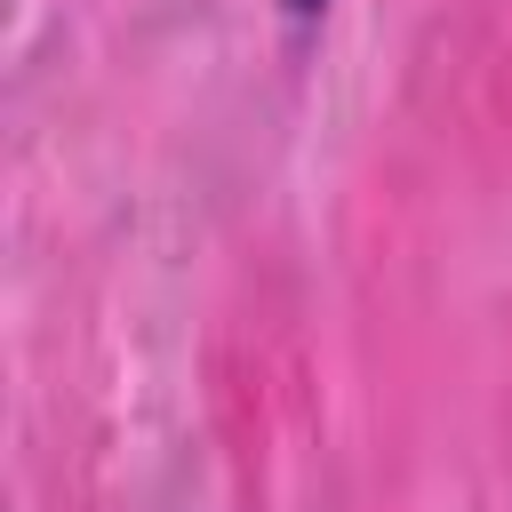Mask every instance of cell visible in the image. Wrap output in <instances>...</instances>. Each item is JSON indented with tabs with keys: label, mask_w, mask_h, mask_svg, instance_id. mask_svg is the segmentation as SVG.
Returning <instances> with one entry per match:
<instances>
[{
	"label": "cell",
	"mask_w": 512,
	"mask_h": 512,
	"mask_svg": "<svg viewBox=\"0 0 512 512\" xmlns=\"http://www.w3.org/2000/svg\"><path fill=\"white\" fill-rule=\"evenodd\" d=\"M312 8H328V0H288V16H312Z\"/></svg>",
	"instance_id": "1"
}]
</instances>
